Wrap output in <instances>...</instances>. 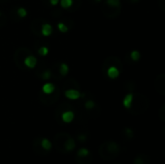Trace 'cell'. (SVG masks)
<instances>
[{
  "mask_svg": "<svg viewBox=\"0 0 165 164\" xmlns=\"http://www.w3.org/2000/svg\"><path fill=\"white\" fill-rule=\"evenodd\" d=\"M107 144V148H106V151L107 152L106 153H104L103 155H102V157H104V155L107 153L108 155V157H107V158H112V157H114V155H118V153H119V147H118V145L116 144L115 142H109V143H106Z\"/></svg>",
  "mask_w": 165,
  "mask_h": 164,
  "instance_id": "6da1fadb",
  "label": "cell"
},
{
  "mask_svg": "<svg viewBox=\"0 0 165 164\" xmlns=\"http://www.w3.org/2000/svg\"><path fill=\"white\" fill-rule=\"evenodd\" d=\"M80 96H81L80 92L77 91V90L70 89L65 92V97L69 99H73V100L78 99L79 97H80Z\"/></svg>",
  "mask_w": 165,
  "mask_h": 164,
  "instance_id": "7a4b0ae2",
  "label": "cell"
},
{
  "mask_svg": "<svg viewBox=\"0 0 165 164\" xmlns=\"http://www.w3.org/2000/svg\"><path fill=\"white\" fill-rule=\"evenodd\" d=\"M24 64L27 68L29 69H33L36 67L37 65V58L32 56V55H30V56H27L24 59Z\"/></svg>",
  "mask_w": 165,
  "mask_h": 164,
  "instance_id": "3957f363",
  "label": "cell"
},
{
  "mask_svg": "<svg viewBox=\"0 0 165 164\" xmlns=\"http://www.w3.org/2000/svg\"><path fill=\"white\" fill-rule=\"evenodd\" d=\"M61 118H62L64 123H71L74 119V113L73 111H65V112L62 113Z\"/></svg>",
  "mask_w": 165,
  "mask_h": 164,
  "instance_id": "277c9868",
  "label": "cell"
},
{
  "mask_svg": "<svg viewBox=\"0 0 165 164\" xmlns=\"http://www.w3.org/2000/svg\"><path fill=\"white\" fill-rule=\"evenodd\" d=\"M119 75H120V71H119L118 69L115 67V66H111V67L108 68V70H107V75H108L109 78L115 79V78L118 77Z\"/></svg>",
  "mask_w": 165,
  "mask_h": 164,
  "instance_id": "5b68a950",
  "label": "cell"
},
{
  "mask_svg": "<svg viewBox=\"0 0 165 164\" xmlns=\"http://www.w3.org/2000/svg\"><path fill=\"white\" fill-rule=\"evenodd\" d=\"M74 148H75V142H74V140L73 138L69 137L65 141V143H64V149L67 151V152H71Z\"/></svg>",
  "mask_w": 165,
  "mask_h": 164,
  "instance_id": "8992f818",
  "label": "cell"
},
{
  "mask_svg": "<svg viewBox=\"0 0 165 164\" xmlns=\"http://www.w3.org/2000/svg\"><path fill=\"white\" fill-rule=\"evenodd\" d=\"M53 28L52 26L49 24V23H44L42 25V34L44 37H48L52 34Z\"/></svg>",
  "mask_w": 165,
  "mask_h": 164,
  "instance_id": "52a82bcc",
  "label": "cell"
},
{
  "mask_svg": "<svg viewBox=\"0 0 165 164\" xmlns=\"http://www.w3.org/2000/svg\"><path fill=\"white\" fill-rule=\"evenodd\" d=\"M42 92H44V93L46 94V95H50V94H52L53 92H54L55 86H54V84L47 82V83H46L44 86H42Z\"/></svg>",
  "mask_w": 165,
  "mask_h": 164,
  "instance_id": "ba28073f",
  "label": "cell"
},
{
  "mask_svg": "<svg viewBox=\"0 0 165 164\" xmlns=\"http://www.w3.org/2000/svg\"><path fill=\"white\" fill-rule=\"evenodd\" d=\"M132 100H133V95L132 94H127L125 96L123 99V104L126 108H130L132 104Z\"/></svg>",
  "mask_w": 165,
  "mask_h": 164,
  "instance_id": "9c48e42d",
  "label": "cell"
},
{
  "mask_svg": "<svg viewBox=\"0 0 165 164\" xmlns=\"http://www.w3.org/2000/svg\"><path fill=\"white\" fill-rule=\"evenodd\" d=\"M41 146H42V148L44 150L48 151V150L51 149L52 144H51V142H50L47 138H42V141H41Z\"/></svg>",
  "mask_w": 165,
  "mask_h": 164,
  "instance_id": "30bf717a",
  "label": "cell"
},
{
  "mask_svg": "<svg viewBox=\"0 0 165 164\" xmlns=\"http://www.w3.org/2000/svg\"><path fill=\"white\" fill-rule=\"evenodd\" d=\"M69 71H70V68H69L68 64H66V63H62V64L60 65L59 71L61 73V75H63V76L67 75L69 73Z\"/></svg>",
  "mask_w": 165,
  "mask_h": 164,
  "instance_id": "8fae6325",
  "label": "cell"
},
{
  "mask_svg": "<svg viewBox=\"0 0 165 164\" xmlns=\"http://www.w3.org/2000/svg\"><path fill=\"white\" fill-rule=\"evenodd\" d=\"M89 155H90V151L86 149V148H81V149H79L77 152L78 157H86Z\"/></svg>",
  "mask_w": 165,
  "mask_h": 164,
  "instance_id": "7c38bea8",
  "label": "cell"
},
{
  "mask_svg": "<svg viewBox=\"0 0 165 164\" xmlns=\"http://www.w3.org/2000/svg\"><path fill=\"white\" fill-rule=\"evenodd\" d=\"M59 2L61 4V7L64 8V9H68L73 5V0H59Z\"/></svg>",
  "mask_w": 165,
  "mask_h": 164,
  "instance_id": "4fadbf2b",
  "label": "cell"
},
{
  "mask_svg": "<svg viewBox=\"0 0 165 164\" xmlns=\"http://www.w3.org/2000/svg\"><path fill=\"white\" fill-rule=\"evenodd\" d=\"M48 52H49V49L47 48V46H41L39 48V50H38V53H39V55H41V56H46L47 54H48Z\"/></svg>",
  "mask_w": 165,
  "mask_h": 164,
  "instance_id": "5bb4252c",
  "label": "cell"
},
{
  "mask_svg": "<svg viewBox=\"0 0 165 164\" xmlns=\"http://www.w3.org/2000/svg\"><path fill=\"white\" fill-rule=\"evenodd\" d=\"M140 57H141V54L137 50H132V51L130 52V58L133 61H138L140 59Z\"/></svg>",
  "mask_w": 165,
  "mask_h": 164,
  "instance_id": "9a60e30c",
  "label": "cell"
},
{
  "mask_svg": "<svg viewBox=\"0 0 165 164\" xmlns=\"http://www.w3.org/2000/svg\"><path fill=\"white\" fill-rule=\"evenodd\" d=\"M106 4L110 7H119L121 1L120 0H106Z\"/></svg>",
  "mask_w": 165,
  "mask_h": 164,
  "instance_id": "2e32d148",
  "label": "cell"
},
{
  "mask_svg": "<svg viewBox=\"0 0 165 164\" xmlns=\"http://www.w3.org/2000/svg\"><path fill=\"white\" fill-rule=\"evenodd\" d=\"M57 27H58V29H59L60 32H62V33H67L68 30H69L68 26L66 25L65 23H63V22H59V23H58Z\"/></svg>",
  "mask_w": 165,
  "mask_h": 164,
  "instance_id": "e0dca14e",
  "label": "cell"
},
{
  "mask_svg": "<svg viewBox=\"0 0 165 164\" xmlns=\"http://www.w3.org/2000/svg\"><path fill=\"white\" fill-rule=\"evenodd\" d=\"M18 15H20V17L21 18H24L26 15H27V11H26L25 8L23 7H20L18 9Z\"/></svg>",
  "mask_w": 165,
  "mask_h": 164,
  "instance_id": "ac0fdd59",
  "label": "cell"
},
{
  "mask_svg": "<svg viewBox=\"0 0 165 164\" xmlns=\"http://www.w3.org/2000/svg\"><path fill=\"white\" fill-rule=\"evenodd\" d=\"M95 106V102L93 101V100H87L86 102H85V108L86 109H92V108H94Z\"/></svg>",
  "mask_w": 165,
  "mask_h": 164,
  "instance_id": "d6986e66",
  "label": "cell"
},
{
  "mask_svg": "<svg viewBox=\"0 0 165 164\" xmlns=\"http://www.w3.org/2000/svg\"><path fill=\"white\" fill-rule=\"evenodd\" d=\"M134 164H147V163H144L143 157H142V155H140V157H138L136 159L134 160Z\"/></svg>",
  "mask_w": 165,
  "mask_h": 164,
  "instance_id": "ffe728a7",
  "label": "cell"
},
{
  "mask_svg": "<svg viewBox=\"0 0 165 164\" xmlns=\"http://www.w3.org/2000/svg\"><path fill=\"white\" fill-rule=\"evenodd\" d=\"M125 132H126V134L129 137V138H131V137L133 136V131H132L129 128H127L125 129Z\"/></svg>",
  "mask_w": 165,
  "mask_h": 164,
  "instance_id": "44dd1931",
  "label": "cell"
},
{
  "mask_svg": "<svg viewBox=\"0 0 165 164\" xmlns=\"http://www.w3.org/2000/svg\"><path fill=\"white\" fill-rule=\"evenodd\" d=\"M42 77H44V79H49L50 78V71H46V73L42 75Z\"/></svg>",
  "mask_w": 165,
  "mask_h": 164,
  "instance_id": "7402d4cb",
  "label": "cell"
},
{
  "mask_svg": "<svg viewBox=\"0 0 165 164\" xmlns=\"http://www.w3.org/2000/svg\"><path fill=\"white\" fill-rule=\"evenodd\" d=\"M49 2L52 6H56V5L59 3V0H49Z\"/></svg>",
  "mask_w": 165,
  "mask_h": 164,
  "instance_id": "603a6c76",
  "label": "cell"
},
{
  "mask_svg": "<svg viewBox=\"0 0 165 164\" xmlns=\"http://www.w3.org/2000/svg\"><path fill=\"white\" fill-rule=\"evenodd\" d=\"M78 139L80 140V141H85V140H86V136H85V135H79Z\"/></svg>",
  "mask_w": 165,
  "mask_h": 164,
  "instance_id": "cb8c5ba5",
  "label": "cell"
},
{
  "mask_svg": "<svg viewBox=\"0 0 165 164\" xmlns=\"http://www.w3.org/2000/svg\"><path fill=\"white\" fill-rule=\"evenodd\" d=\"M96 1H98V2H100V1H102V0H96Z\"/></svg>",
  "mask_w": 165,
  "mask_h": 164,
  "instance_id": "d4e9b609",
  "label": "cell"
},
{
  "mask_svg": "<svg viewBox=\"0 0 165 164\" xmlns=\"http://www.w3.org/2000/svg\"><path fill=\"white\" fill-rule=\"evenodd\" d=\"M135 1H137V0H135Z\"/></svg>",
  "mask_w": 165,
  "mask_h": 164,
  "instance_id": "484cf974",
  "label": "cell"
},
{
  "mask_svg": "<svg viewBox=\"0 0 165 164\" xmlns=\"http://www.w3.org/2000/svg\"><path fill=\"white\" fill-rule=\"evenodd\" d=\"M0 15H1V14H0Z\"/></svg>",
  "mask_w": 165,
  "mask_h": 164,
  "instance_id": "4316f807",
  "label": "cell"
}]
</instances>
